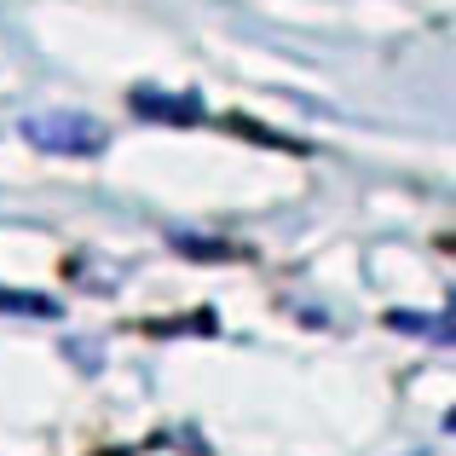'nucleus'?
<instances>
[{
	"mask_svg": "<svg viewBox=\"0 0 456 456\" xmlns=\"http://www.w3.org/2000/svg\"><path fill=\"white\" fill-rule=\"evenodd\" d=\"M134 110H145V116H167V122H197V99H162V93H139Z\"/></svg>",
	"mask_w": 456,
	"mask_h": 456,
	"instance_id": "nucleus-2",
	"label": "nucleus"
},
{
	"mask_svg": "<svg viewBox=\"0 0 456 456\" xmlns=\"http://www.w3.org/2000/svg\"><path fill=\"white\" fill-rule=\"evenodd\" d=\"M0 306H12L18 318H58V301H46V295H12V289H0Z\"/></svg>",
	"mask_w": 456,
	"mask_h": 456,
	"instance_id": "nucleus-3",
	"label": "nucleus"
},
{
	"mask_svg": "<svg viewBox=\"0 0 456 456\" xmlns=\"http://www.w3.org/2000/svg\"><path fill=\"white\" fill-rule=\"evenodd\" d=\"M23 139L35 151H53V156H93L104 151V127L81 110H41V116H23Z\"/></svg>",
	"mask_w": 456,
	"mask_h": 456,
	"instance_id": "nucleus-1",
	"label": "nucleus"
}]
</instances>
